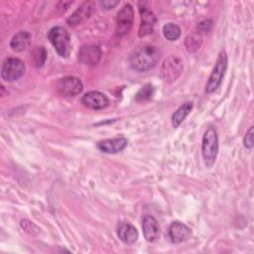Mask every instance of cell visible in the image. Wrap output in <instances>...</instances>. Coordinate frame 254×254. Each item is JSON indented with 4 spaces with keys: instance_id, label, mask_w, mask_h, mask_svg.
Listing matches in <instances>:
<instances>
[{
    "instance_id": "6da1fadb",
    "label": "cell",
    "mask_w": 254,
    "mask_h": 254,
    "mask_svg": "<svg viewBox=\"0 0 254 254\" xmlns=\"http://www.w3.org/2000/svg\"><path fill=\"white\" fill-rule=\"evenodd\" d=\"M161 52L157 47L145 45L137 48L130 55L129 63L133 69L137 71H147L158 64Z\"/></svg>"
},
{
    "instance_id": "8fae6325",
    "label": "cell",
    "mask_w": 254,
    "mask_h": 254,
    "mask_svg": "<svg viewBox=\"0 0 254 254\" xmlns=\"http://www.w3.org/2000/svg\"><path fill=\"white\" fill-rule=\"evenodd\" d=\"M81 103L87 108L98 110V109H103L106 106H108L109 99L105 94H103L99 91L93 90V91L86 92L82 96Z\"/></svg>"
},
{
    "instance_id": "9c48e42d",
    "label": "cell",
    "mask_w": 254,
    "mask_h": 254,
    "mask_svg": "<svg viewBox=\"0 0 254 254\" xmlns=\"http://www.w3.org/2000/svg\"><path fill=\"white\" fill-rule=\"evenodd\" d=\"M95 10V3L93 1L83 2L67 19L66 24L70 27L79 25L87 20Z\"/></svg>"
},
{
    "instance_id": "277c9868",
    "label": "cell",
    "mask_w": 254,
    "mask_h": 254,
    "mask_svg": "<svg viewBox=\"0 0 254 254\" xmlns=\"http://www.w3.org/2000/svg\"><path fill=\"white\" fill-rule=\"evenodd\" d=\"M227 67V55L224 51L219 53V56L216 60L214 67L208 77L207 83L205 85V92L212 93L214 92L221 84L222 78L224 76L225 70Z\"/></svg>"
},
{
    "instance_id": "44dd1931",
    "label": "cell",
    "mask_w": 254,
    "mask_h": 254,
    "mask_svg": "<svg viewBox=\"0 0 254 254\" xmlns=\"http://www.w3.org/2000/svg\"><path fill=\"white\" fill-rule=\"evenodd\" d=\"M154 92H155V89H154L153 85L151 83H147L142 88H140V90L136 93L135 100L137 102L149 101L153 97Z\"/></svg>"
},
{
    "instance_id": "7c38bea8",
    "label": "cell",
    "mask_w": 254,
    "mask_h": 254,
    "mask_svg": "<svg viewBox=\"0 0 254 254\" xmlns=\"http://www.w3.org/2000/svg\"><path fill=\"white\" fill-rule=\"evenodd\" d=\"M101 59V51L97 46H83L78 51V61L89 66L96 65Z\"/></svg>"
},
{
    "instance_id": "7402d4cb",
    "label": "cell",
    "mask_w": 254,
    "mask_h": 254,
    "mask_svg": "<svg viewBox=\"0 0 254 254\" xmlns=\"http://www.w3.org/2000/svg\"><path fill=\"white\" fill-rule=\"evenodd\" d=\"M47 59V53L46 50L43 47H38L33 52V60L36 64V66H42Z\"/></svg>"
},
{
    "instance_id": "5b68a950",
    "label": "cell",
    "mask_w": 254,
    "mask_h": 254,
    "mask_svg": "<svg viewBox=\"0 0 254 254\" xmlns=\"http://www.w3.org/2000/svg\"><path fill=\"white\" fill-rule=\"evenodd\" d=\"M183 68V61L179 57L171 55L163 62L160 74L164 81L173 82L181 75Z\"/></svg>"
},
{
    "instance_id": "52a82bcc",
    "label": "cell",
    "mask_w": 254,
    "mask_h": 254,
    "mask_svg": "<svg viewBox=\"0 0 254 254\" xmlns=\"http://www.w3.org/2000/svg\"><path fill=\"white\" fill-rule=\"evenodd\" d=\"M133 19H134V11L132 6L130 4L124 5L117 13L116 35L119 37H123L127 35L132 28Z\"/></svg>"
},
{
    "instance_id": "30bf717a",
    "label": "cell",
    "mask_w": 254,
    "mask_h": 254,
    "mask_svg": "<svg viewBox=\"0 0 254 254\" xmlns=\"http://www.w3.org/2000/svg\"><path fill=\"white\" fill-rule=\"evenodd\" d=\"M143 4V2H142ZM139 12L141 17V24L139 28V37H145L153 33L154 26L156 24V16L155 14L148 9L144 4L141 6L139 4Z\"/></svg>"
},
{
    "instance_id": "ba28073f",
    "label": "cell",
    "mask_w": 254,
    "mask_h": 254,
    "mask_svg": "<svg viewBox=\"0 0 254 254\" xmlns=\"http://www.w3.org/2000/svg\"><path fill=\"white\" fill-rule=\"evenodd\" d=\"M57 90L64 96H75L82 90V82L75 76H65L59 79Z\"/></svg>"
},
{
    "instance_id": "d4e9b609",
    "label": "cell",
    "mask_w": 254,
    "mask_h": 254,
    "mask_svg": "<svg viewBox=\"0 0 254 254\" xmlns=\"http://www.w3.org/2000/svg\"><path fill=\"white\" fill-rule=\"evenodd\" d=\"M118 3H119V1L105 0V1H101V2H100V5L102 6V8H104V9H106V10H109V9L114 8Z\"/></svg>"
},
{
    "instance_id": "d6986e66",
    "label": "cell",
    "mask_w": 254,
    "mask_h": 254,
    "mask_svg": "<svg viewBox=\"0 0 254 254\" xmlns=\"http://www.w3.org/2000/svg\"><path fill=\"white\" fill-rule=\"evenodd\" d=\"M202 43V38L201 35L198 33H191L190 34L186 39H185V47L188 52L190 53H194L196 52Z\"/></svg>"
},
{
    "instance_id": "603a6c76",
    "label": "cell",
    "mask_w": 254,
    "mask_h": 254,
    "mask_svg": "<svg viewBox=\"0 0 254 254\" xmlns=\"http://www.w3.org/2000/svg\"><path fill=\"white\" fill-rule=\"evenodd\" d=\"M212 28V21L211 20H203L199 22L196 26V33L199 35L207 34Z\"/></svg>"
},
{
    "instance_id": "cb8c5ba5",
    "label": "cell",
    "mask_w": 254,
    "mask_h": 254,
    "mask_svg": "<svg viewBox=\"0 0 254 254\" xmlns=\"http://www.w3.org/2000/svg\"><path fill=\"white\" fill-rule=\"evenodd\" d=\"M243 143H244V146L248 149H251L253 147V127L252 126L246 132Z\"/></svg>"
},
{
    "instance_id": "7a4b0ae2",
    "label": "cell",
    "mask_w": 254,
    "mask_h": 254,
    "mask_svg": "<svg viewBox=\"0 0 254 254\" xmlns=\"http://www.w3.org/2000/svg\"><path fill=\"white\" fill-rule=\"evenodd\" d=\"M218 153V139L215 128L209 127L202 136L201 155L206 168H211L216 160Z\"/></svg>"
},
{
    "instance_id": "4fadbf2b",
    "label": "cell",
    "mask_w": 254,
    "mask_h": 254,
    "mask_svg": "<svg viewBox=\"0 0 254 254\" xmlns=\"http://www.w3.org/2000/svg\"><path fill=\"white\" fill-rule=\"evenodd\" d=\"M169 236L173 243H182L187 241L191 236V229L183 222L174 221L170 225Z\"/></svg>"
},
{
    "instance_id": "9a60e30c",
    "label": "cell",
    "mask_w": 254,
    "mask_h": 254,
    "mask_svg": "<svg viewBox=\"0 0 254 254\" xmlns=\"http://www.w3.org/2000/svg\"><path fill=\"white\" fill-rule=\"evenodd\" d=\"M127 139L123 137L112 138L101 140L97 143V148L99 151L107 154H116L121 152L127 146Z\"/></svg>"
},
{
    "instance_id": "5bb4252c",
    "label": "cell",
    "mask_w": 254,
    "mask_h": 254,
    "mask_svg": "<svg viewBox=\"0 0 254 254\" xmlns=\"http://www.w3.org/2000/svg\"><path fill=\"white\" fill-rule=\"evenodd\" d=\"M142 228L145 239L148 242H156L160 238V226L157 219L151 215L144 216Z\"/></svg>"
},
{
    "instance_id": "8992f818",
    "label": "cell",
    "mask_w": 254,
    "mask_h": 254,
    "mask_svg": "<svg viewBox=\"0 0 254 254\" xmlns=\"http://www.w3.org/2000/svg\"><path fill=\"white\" fill-rule=\"evenodd\" d=\"M25 64L18 58H7L1 66V76L6 81H15L25 73Z\"/></svg>"
},
{
    "instance_id": "ac0fdd59",
    "label": "cell",
    "mask_w": 254,
    "mask_h": 254,
    "mask_svg": "<svg viewBox=\"0 0 254 254\" xmlns=\"http://www.w3.org/2000/svg\"><path fill=\"white\" fill-rule=\"evenodd\" d=\"M192 102H186L183 105H181L173 114L172 116V124L175 128L179 127L182 122L185 120V118L189 115V113L192 109Z\"/></svg>"
},
{
    "instance_id": "2e32d148",
    "label": "cell",
    "mask_w": 254,
    "mask_h": 254,
    "mask_svg": "<svg viewBox=\"0 0 254 254\" xmlns=\"http://www.w3.org/2000/svg\"><path fill=\"white\" fill-rule=\"evenodd\" d=\"M117 235L120 238V240L127 244V245H132L138 240V231L137 229L128 223L121 224L118 229H117Z\"/></svg>"
},
{
    "instance_id": "3957f363",
    "label": "cell",
    "mask_w": 254,
    "mask_h": 254,
    "mask_svg": "<svg viewBox=\"0 0 254 254\" xmlns=\"http://www.w3.org/2000/svg\"><path fill=\"white\" fill-rule=\"evenodd\" d=\"M49 40L59 56L67 58L70 54V37L67 30L62 26H56L49 32Z\"/></svg>"
},
{
    "instance_id": "e0dca14e",
    "label": "cell",
    "mask_w": 254,
    "mask_h": 254,
    "mask_svg": "<svg viewBox=\"0 0 254 254\" xmlns=\"http://www.w3.org/2000/svg\"><path fill=\"white\" fill-rule=\"evenodd\" d=\"M31 43V34L27 31H20L10 42V47L14 52H22L26 50Z\"/></svg>"
},
{
    "instance_id": "ffe728a7",
    "label": "cell",
    "mask_w": 254,
    "mask_h": 254,
    "mask_svg": "<svg viewBox=\"0 0 254 254\" xmlns=\"http://www.w3.org/2000/svg\"><path fill=\"white\" fill-rule=\"evenodd\" d=\"M163 34L169 41H176L181 36V29L174 23H167L163 27Z\"/></svg>"
}]
</instances>
